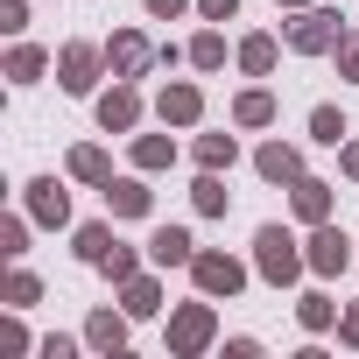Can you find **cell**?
<instances>
[{
    "instance_id": "cell-1",
    "label": "cell",
    "mask_w": 359,
    "mask_h": 359,
    "mask_svg": "<svg viewBox=\"0 0 359 359\" xmlns=\"http://www.w3.org/2000/svg\"><path fill=\"white\" fill-rule=\"evenodd\" d=\"M254 247H261L254 261H261V275H268V282H289V275L303 268V254H296V240H289L282 226H261V240H254Z\"/></svg>"
},
{
    "instance_id": "cell-2",
    "label": "cell",
    "mask_w": 359,
    "mask_h": 359,
    "mask_svg": "<svg viewBox=\"0 0 359 359\" xmlns=\"http://www.w3.org/2000/svg\"><path fill=\"white\" fill-rule=\"evenodd\" d=\"M191 275H198L205 296H233V289H240V261H226V254H198Z\"/></svg>"
},
{
    "instance_id": "cell-3",
    "label": "cell",
    "mask_w": 359,
    "mask_h": 359,
    "mask_svg": "<svg viewBox=\"0 0 359 359\" xmlns=\"http://www.w3.org/2000/svg\"><path fill=\"white\" fill-rule=\"evenodd\" d=\"M352 261V247H345V233H331V226H317V240H310V268L317 275H338Z\"/></svg>"
},
{
    "instance_id": "cell-4",
    "label": "cell",
    "mask_w": 359,
    "mask_h": 359,
    "mask_svg": "<svg viewBox=\"0 0 359 359\" xmlns=\"http://www.w3.org/2000/svg\"><path fill=\"white\" fill-rule=\"evenodd\" d=\"M148 254H155L162 268H191V261H198V254H191V233H184V226H162V233L148 240Z\"/></svg>"
},
{
    "instance_id": "cell-5",
    "label": "cell",
    "mask_w": 359,
    "mask_h": 359,
    "mask_svg": "<svg viewBox=\"0 0 359 359\" xmlns=\"http://www.w3.org/2000/svg\"><path fill=\"white\" fill-rule=\"evenodd\" d=\"M289 43H296V50H331V43H338V22H331V15H303V22L289 29Z\"/></svg>"
},
{
    "instance_id": "cell-6",
    "label": "cell",
    "mask_w": 359,
    "mask_h": 359,
    "mask_svg": "<svg viewBox=\"0 0 359 359\" xmlns=\"http://www.w3.org/2000/svg\"><path fill=\"white\" fill-rule=\"evenodd\" d=\"M169 338H176V345H184V352H198V345L212 338V310H184V317H176V324H169Z\"/></svg>"
},
{
    "instance_id": "cell-7",
    "label": "cell",
    "mask_w": 359,
    "mask_h": 359,
    "mask_svg": "<svg viewBox=\"0 0 359 359\" xmlns=\"http://www.w3.org/2000/svg\"><path fill=\"white\" fill-rule=\"evenodd\" d=\"M113 71H120V78L148 71V43H141V36H113Z\"/></svg>"
},
{
    "instance_id": "cell-8",
    "label": "cell",
    "mask_w": 359,
    "mask_h": 359,
    "mask_svg": "<svg viewBox=\"0 0 359 359\" xmlns=\"http://www.w3.org/2000/svg\"><path fill=\"white\" fill-rule=\"evenodd\" d=\"M92 71H99V57H92L85 43H78V50H64V85H71V92H92Z\"/></svg>"
},
{
    "instance_id": "cell-9",
    "label": "cell",
    "mask_w": 359,
    "mask_h": 359,
    "mask_svg": "<svg viewBox=\"0 0 359 359\" xmlns=\"http://www.w3.org/2000/svg\"><path fill=\"white\" fill-rule=\"evenodd\" d=\"M106 205H113L120 219H141V212H148V191H141V184H106Z\"/></svg>"
},
{
    "instance_id": "cell-10",
    "label": "cell",
    "mask_w": 359,
    "mask_h": 359,
    "mask_svg": "<svg viewBox=\"0 0 359 359\" xmlns=\"http://www.w3.org/2000/svg\"><path fill=\"white\" fill-rule=\"evenodd\" d=\"M162 120H198V85H169L162 92Z\"/></svg>"
},
{
    "instance_id": "cell-11",
    "label": "cell",
    "mask_w": 359,
    "mask_h": 359,
    "mask_svg": "<svg viewBox=\"0 0 359 359\" xmlns=\"http://www.w3.org/2000/svg\"><path fill=\"white\" fill-rule=\"evenodd\" d=\"M296 212H303L310 226H324V212H331V191H324V184H296Z\"/></svg>"
},
{
    "instance_id": "cell-12",
    "label": "cell",
    "mask_w": 359,
    "mask_h": 359,
    "mask_svg": "<svg viewBox=\"0 0 359 359\" xmlns=\"http://www.w3.org/2000/svg\"><path fill=\"white\" fill-rule=\"evenodd\" d=\"M261 176H275V184H289V176H296V148H261Z\"/></svg>"
},
{
    "instance_id": "cell-13",
    "label": "cell",
    "mask_w": 359,
    "mask_h": 359,
    "mask_svg": "<svg viewBox=\"0 0 359 359\" xmlns=\"http://www.w3.org/2000/svg\"><path fill=\"white\" fill-rule=\"evenodd\" d=\"M134 113H141V106H134V92H113V99H99V120H106V127H134Z\"/></svg>"
},
{
    "instance_id": "cell-14",
    "label": "cell",
    "mask_w": 359,
    "mask_h": 359,
    "mask_svg": "<svg viewBox=\"0 0 359 359\" xmlns=\"http://www.w3.org/2000/svg\"><path fill=\"white\" fill-rule=\"evenodd\" d=\"M78 254H85L92 268H106V254H113V233H106V226H85V233H78Z\"/></svg>"
},
{
    "instance_id": "cell-15",
    "label": "cell",
    "mask_w": 359,
    "mask_h": 359,
    "mask_svg": "<svg viewBox=\"0 0 359 359\" xmlns=\"http://www.w3.org/2000/svg\"><path fill=\"white\" fill-rule=\"evenodd\" d=\"M64 212H71V205H64V191H57V184H36V219L64 226Z\"/></svg>"
},
{
    "instance_id": "cell-16",
    "label": "cell",
    "mask_w": 359,
    "mask_h": 359,
    "mask_svg": "<svg viewBox=\"0 0 359 359\" xmlns=\"http://www.w3.org/2000/svg\"><path fill=\"white\" fill-rule=\"evenodd\" d=\"M233 113H240V127H261V120L275 113V99H268V92H247V99H240Z\"/></svg>"
},
{
    "instance_id": "cell-17",
    "label": "cell",
    "mask_w": 359,
    "mask_h": 359,
    "mask_svg": "<svg viewBox=\"0 0 359 359\" xmlns=\"http://www.w3.org/2000/svg\"><path fill=\"white\" fill-rule=\"evenodd\" d=\"M198 162H205V169L233 162V134H205V141H198Z\"/></svg>"
},
{
    "instance_id": "cell-18",
    "label": "cell",
    "mask_w": 359,
    "mask_h": 359,
    "mask_svg": "<svg viewBox=\"0 0 359 359\" xmlns=\"http://www.w3.org/2000/svg\"><path fill=\"white\" fill-rule=\"evenodd\" d=\"M240 64H247V71H268V64H275V43H268V36H247Z\"/></svg>"
},
{
    "instance_id": "cell-19",
    "label": "cell",
    "mask_w": 359,
    "mask_h": 359,
    "mask_svg": "<svg viewBox=\"0 0 359 359\" xmlns=\"http://www.w3.org/2000/svg\"><path fill=\"white\" fill-rule=\"evenodd\" d=\"M71 169H78V176H92V184H99V176H106V155H99V148H78V155H71Z\"/></svg>"
},
{
    "instance_id": "cell-20",
    "label": "cell",
    "mask_w": 359,
    "mask_h": 359,
    "mask_svg": "<svg viewBox=\"0 0 359 359\" xmlns=\"http://www.w3.org/2000/svg\"><path fill=\"white\" fill-rule=\"evenodd\" d=\"M310 127H317V141H338V134H345V120H338L331 106H317V113H310Z\"/></svg>"
},
{
    "instance_id": "cell-21",
    "label": "cell",
    "mask_w": 359,
    "mask_h": 359,
    "mask_svg": "<svg viewBox=\"0 0 359 359\" xmlns=\"http://www.w3.org/2000/svg\"><path fill=\"white\" fill-rule=\"evenodd\" d=\"M134 162H141V169H162V162H169V141H155V134H148V141L134 148Z\"/></svg>"
},
{
    "instance_id": "cell-22",
    "label": "cell",
    "mask_w": 359,
    "mask_h": 359,
    "mask_svg": "<svg viewBox=\"0 0 359 359\" xmlns=\"http://www.w3.org/2000/svg\"><path fill=\"white\" fill-rule=\"evenodd\" d=\"M331 317H338V310H331V303H324V296H303V324H310V331H324V324H331Z\"/></svg>"
},
{
    "instance_id": "cell-23",
    "label": "cell",
    "mask_w": 359,
    "mask_h": 359,
    "mask_svg": "<svg viewBox=\"0 0 359 359\" xmlns=\"http://www.w3.org/2000/svg\"><path fill=\"white\" fill-rule=\"evenodd\" d=\"M198 212H226V191H219V176H205V184H198Z\"/></svg>"
},
{
    "instance_id": "cell-24",
    "label": "cell",
    "mask_w": 359,
    "mask_h": 359,
    "mask_svg": "<svg viewBox=\"0 0 359 359\" xmlns=\"http://www.w3.org/2000/svg\"><path fill=\"white\" fill-rule=\"evenodd\" d=\"M191 57H198V64H205V71H212V64H219V57H226V43H219V36H198V43H191Z\"/></svg>"
},
{
    "instance_id": "cell-25",
    "label": "cell",
    "mask_w": 359,
    "mask_h": 359,
    "mask_svg": "<svg viewBox=\"0 0 359 359\" xmlns=\"http://www.w3.org/2000/svg\"><path fill=\"white\" fill-rule=\"evenodd\" d=\"M8 71H15V78H22V85H29V78H36V71H43V50H15V64H8Z\"/></svg>"
},
{
    "instance_id": "cell-26",
    "label": "cell",
    "mask_w": 359,
    "mask_h": 359,
    "mask_svg": "<svg viewBox=\"0 0 359 359\" xmlns=\"http://www.w3.org/2000/svg\"><path fill=\"white\" fill-rule=\"evenodd\" d=\"M127 331H120V317H92V345H120Z\"/></svg>"
},
{
    "instance_id": "cell-27",
    "label": "cell",
    "mask_w": 359,
    "mask_h": 359,
    "mask_svg": "<svg viewBox=\"0 0 359 359\" xmlns=\"http://www.w3.org/2000/svg\"><path fill=\"white\" fill-rule=\"evenodd\" d=\"M127 310H155V289L148 282H127Z\"/></svg>"
},
{
    "instance_id": "cell-28",
    "label": "cell",
    "mask_w": 359,
    "mask_h": 359,
    "mask_svg": "<svg viewBox=\"0 0 359 359\" xmlns=\"http://www.w3.org/2000/svg\"><path fill=\"white\" fill-rule=\"evenodd\" d=\"M338 71H345V78H359V36H352V43H338Z\"/></svg>"
},
{
    "instance_id": "cell-29",
    "label": "cell",
    "mask_w": 359,
    "mask_h": 359,
    "mask_svg": "<svg viewBox=\"0 0 359 359\" xmlns=\"http://www.w3.org/2000/svg\"><path fill=\"white\" fill-rule=\"evenodd\" d=\"M205 15H212V22H233V15H240V0H205Z\"/></svg>"
},
{
    "instance_id": "cell-30",
    "label": "cell",
    "mask_w": 359,
    "mask_h": 359,
    "mask_svg": "<svg viewBox=\"0 0 359 359\" xmlns=\"http://www.w3.org/2000/svg\"><path fill=\"white\" fill-rule=\"evenodd\" d=\"M191 0H148V15H184Z\"/></svg>"
},
{
    "instance_id": "cell-31",
    "label": "cell",
    "mask_w": 359,
    "mask_h": 359,
    "mask_svg": "<svg viewBox=\"0 0 359 359\" xmlns=\"http://www.w3.org/2000/svg\"><path fill=\"white\" fill-rule=\"evenodd\" d=\"M345 169H352V176H359V141H352V148H345Z\"/></svg>"
},
{
    "instance_id": "cell-32",
    "label": "cell",
    "mask_w": 359,
    "mask_h": 359,
    "mask_svg": "<svg viewBox=\"0 0 359 359\" xmlns=\"http://www.w3.org/2000/svg\"><path fill=\"white\" fill-rule=\"evenodd\" d=\"M345 338H352V345H359V310H352V317H345Z\"/></svg>"
},
{
    "instance_id": "cell-33",
    "label": "cell",
    "mask_w": 359,
    "mask_h": 359,
    "mask_svg": "<svg viewBox=\"0 0 359 359\" xmlns=\"http://www.w3.org/2000/svg\"><path fill=\"white\" fill-rule=\"evenodd\" d=\"M289 8H303V0H289Z\"/></svg>"
}]
</instances>
